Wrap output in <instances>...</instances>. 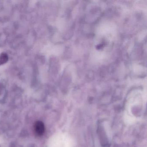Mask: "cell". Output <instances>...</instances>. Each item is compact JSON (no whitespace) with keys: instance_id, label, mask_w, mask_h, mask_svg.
<instances>
[{"instance_id":"cell-2","label":"cell","mask_w":147,"mask_h":147,"mask_svg":"<svg viewBox=\"0 0 147 147\" xmlns=\"http://www.w3.org/2000/svg\"><path fill=\"white\" fill-rule=\"evenodd\" d=\"M8 60V56L5 53H2L0 55V66L6 63Z\"/></svg>"},{"instance_id":"cell-1","label":"cell","mask_w":147,"mask_h":147,"mask_svg":"<svg viewBox=\"0 0 147 147\" xmlns=\"http://www.w3.org/2000/svg\"><path fill=\"white\" fill-rule=\"evenodd\" d=\"M34 129L36 133L38 136H42L45 132L44 124L41 121H37L35 124Z\"/></svg>"}]
</instances>
